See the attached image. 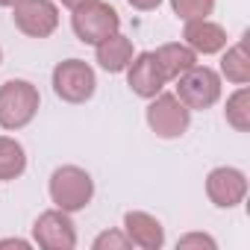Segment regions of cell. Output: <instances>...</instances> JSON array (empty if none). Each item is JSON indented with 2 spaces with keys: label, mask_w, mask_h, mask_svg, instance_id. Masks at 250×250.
<instances>
[{
  "label": "cell",
  "mask_w": 250,
  "mask_h": 250,
  "mask_svg": "<svg viewBox=\"0 0 250 250\" xmlns=\"http://www.w3.org/2000/svg\"><path fill=\"white\" fill-rule=\"evenodd\" d=\"M153 59L159 65V71L165 74L168 83H174L177 77H183L188 68L197 65V53L186 44V42H168V44H159L153 50Z\"/></svg>",
  "instance_id": "5bb4252c"
},
{
  "label": "cell",
  "mask_w": 250,
  "mask_h": 250,
  "mask_svg": "<svg viewBox=\"0 0 250 250\" xmlns=\"http://www.w3.org/2000/svg\"><path fill=\"white\" fill-rule=\"evenodd\" d=\"M94 56H97V65L109 74H124L127 65L133 62L136 50H133V42L127 36H121V30L109 39H103L100 44H94Z\"/></svg>",
  "instance_id": "4fadbf2b"
},
{
  "label": "cell",
  "mask_w": 250,
  "mask_h": 250,
  "mask_svg": "<svg viewBox=\"0 0 250 250\" xmlns=\"http://www.w3.org/2000/svg\"><path fill=\"white\" fill-rule=\"evenodd\" d=\"M174 15L186 24V21H197V18H209L215 9V0H171Z\"/></svg>",
  "instance_id": "ac0fdd59"
},
{
  "label": "cell",
  "mask_w": 250,
  "mask_h": 250,
  "mask_svg": "<svg viewBox=\"0 0 250 250\" xmlns=\"http://www.w3.org/2000/svg\"><path fill=\"white\" fill-rule=\"evenodd\" d=\"M124 74H127V85H130L139 97H145V100L156 97V94L168 85L165 74L159 71V65H156V59H153V50L136 53Z\"/></svg>",
  "instance_id": "30bf717a"
},
{
  "label": "cell",
  "mask_w": 250,
  "mask_h": 250,
  "mask_svg": "<svg viewBox=\"0 0 250 250\" xmlns=\"http://www.w3.org/2000/svg\"><path fill=\"white\" fill-rule=\"evenodd\" d=\"M59 3H62L65 9H77V6H83V3H91V0H59Z\"/></svg>",
  "instance_id": "603a6c76"
},
{
  "label": "cell",
  "mask_w": 250,
  "mask_h": 250,
  "mask_svg": "<svg viewBox=\"0 0 250 250\" xmlns=\"http://www.w3.org/2000/svg\"><path fill=\"white\" fill-rule=\"evenodd\" d=\"M42 94L30 80H6L0 85V130H24L39 115Z\"/></svg>",
  "instance_id": "6da1fadb"
},
{
  "label": "cell",
  "mask_w": 250,
  "mask_h": 250,
  "mask_svg": "<svg viewBox=\"0 0 250 250\" xmlns=\"http://www.w3.org/2000/svg\"><path fill=\"white\" fill-rule=\"evenodd\" d=\"M227 124L235 133H247L250 130V88L238 85L229 97H227V109H224Z\"/></svg>",
  "instance_id": "e0dca14e"
},
{
  "label": "cell",
  "mask_w": 250,
  "mask_h": 250,
  "mask_svg": "<svg viewBox=\"0 0 250 250\" xmlns=\"http://www.w3.org/2000/svg\"><path fill=\"white\" fill-rule=\"evenodd\" d=\"M0 62H3V50H0Z\"/></svg>",
  "instance_id": "d4e9b609"
},
{
  "label": "cell",
  "mask_w": 250,
  "mask_h": 250,
  "mask_svg": "<svg viewBox=\"0 0 250 250\" xmlns=\"http://www.w3.org/2000/svg\"><path fill=\"white\" fill-rule=\"evenodd\" d=\"M183 42L197 53V56H215L227 47V30L215 24L212 18H197L186 21L183 27Z\"/></svg>",
  "instance_id": "7c38bea8"
},
{
  "label": "cell",
  "mask_w": 250,
  "mask_h": 250,
  "mask_svg": "<svg viewBox=\"0 0 250 250\" xmlns=\"http://www.w3.org/2000/svg\"><path fill=\"white\" fill-rule=\"evenodd\" d=\"M124 232L133 241V247H142V250H159L165 244L162 221L153 218L150 212H142V209H130L124 215Z\"/></svg>",
  "instance_id": "8fae6325"
},
{
  "label": "cell",
  "mask_w": 250,
  "mask_h": 250,
  "mask_svg": "<svg viewBox=\"0 0 250 250\" xmlns=\"http://www.w3.org/2000/svg\"><path fill=\"white\" fill-rule=\"evenodd\" d=\"M71 30L83 44L94 47L121 30V15L115 12V6L103 3V0H91V3L71 9Z\"/></svg>",
  "instance_id": "3957f363"
},
{
  "label": "cell",
  "mask_w": 250,
  "mask_h": 250,
  "mask_svg": "<svg viewBox=\"0 0 250 250\" xmlns=\"http://www.w3.org/2000/svg\"><path fill=\"white\" fill-rule=\"evenodd\" d=\"M127 3H130L133 9H139V12H153V9L162 6V0H127Z\"/></svg>",
  "instance_id": "44dd1931"
},
{
  "label": "cell",
  "mask_w": 250,
  "mask_h": 250,
  "mask_svg": "<svg viewBox=\"0 0 250 250\" xmlns=\"http://www.w3.org/2000/svg\"><path fill=\"white\" fill-rule=\"evenodd\" d=\"M177 247H180V250H188V247H209V250H215L218 241H215L212 235H206V232H186V235H180Z\"/></svg>",
  "instance_id": "ffe728a7"
},
{
  "label": "cell",
  "mask_w": 250,
  "mask_h": 250,
  "mask_svg": "<svg viewBox=\"0 0 250 250\" xmlns=\"http://www.w3.org/2000/svg\"><path fill=\"white\" fill-rule=\"evenodd\" d=\"M97 77L94 68L83 59H65L53 68V91L65 103H85L94 97Z\"/></svg>",
  "instance_id": "8992f818"
},
{
  "label": "cell",
  "mask_w": 250,
  "mask_h": 250,
  "mask_svg": "<svg viewBox=\"0 0 250 250\" xmlns=\"http://www.w3.org/2000/svg\"><path fill=\"white\" fill-rule=\"evenodd\" d=\"M15 3H18V0H0V6H9V9H12Z\"/></svg>",
  "instance_id": "cb8c5ba5"
},
{
  "label": "cell",
  "mask_w": 250,
  "mask_h": 250,
  "mask_svg": "<svg viewBox=\"0 0 250 250\" xmlns=\"http://www.w3.org/2000/svg\"><path fill=\"white\" fill-rule=\"evenodd\" d=\"M6 247H21V250H30L33 244L27 238H0V250H6Z\"/></svg>",
  "instance_id": "7402d4cb"
},
{
  "label": "cell",
  "mask_w": 250,
  "mask_h": 250,
  "mask_svg": "<svg viewBox=\"0 0 250 250\" xmlns=\"http://www.w3.org/2000/svg\"><path fill=\"white\" fill-rule=\"evenodd\" d=\"M33 241L44 250H74L77 247V227L71 221V212L47 209L33 224Z\"/></svg>",
  "instance_id": "ba28073f"
},
{
  "label": "cell",
  "mask_w": 250,
  "mask_h": 250,
  "mask_svg": "<svg viewBox=\"0 0 250 250\" xmlns=\"http://www.w3.org/2000/svg\"><path fill=\"white\" fill-rule=\"evenodd\" d=\"M27 171V150L18 139L0 136V180H18Z\"/></svg>",
  "instance_id": "2e32d148"
},
{
  "label": "cell",
  "mask_w": 250,
  "mask_h": 250,
  "mask_svg": "<svg viewBox=\"0 0 250 250\" xmlns=\"http://www.w3.org/2000/svg\"><path fill=\"white\" fill-rule=\"evenodd\" d=\"M174 83H177V97L191 112H206V109H212L221 100V74L212 71V68H206V65L188 68Z\"/></svg>",
  "instance_id": "5b68a950"
},
{
  "label": "cell",
  "mask_w": 250,
  "mask_h": 250,
  "mask_svg": "<svg viewBox=\"0 0 250 250\" xmlns=\"http://www.w3.org/2000/svg\"><path fill=\"white\" fill-rule=\"evenodd\" d=\"M206 197L218 209H235V206H241L244 197H247V177H244V171H238L232 165L212 168L206 174Z\"/></svg>",
  "instance_id": "9c48e42d"
},
{
  "label": "cell",
  "mask_w": 250,
  "mask_h": 250,
  "mask_svg": "<svg viewBox=\"0 0 250 250\" xmlns=\"http://www.w3.org/2000/svg\"><path fill=\"white\" fill-rule=\"evenodd\" d=\"M91 247L94 250H130L133 241L127 238V232H124V229H106V232H100L91 241Z\"/></svg>",
  "instance_id": "d6986e66"
},
{
  "label": "cell",
  "mask_w": 250,
  "mask_h": 250,
  "mask_svg": "<svg viewBox=\"0 0 250 250\" xmlns=\"http://www.w3.org/2000/svg\"><path fill=\"white\" fill-rule=\"evenodd\" d=\"M221 53H224V59H221V77H227V83L247 85L250 83V56H247L244 42H235L232 47H224Z\"/></svg>",
  "instance_id": "9a60e30c"
},
{
  "label": "cell",
  "mask_w": 250,
  "mask_h": 250,
  "mask_svg": "<svg viewBox=\"0 0 250 250\" xmlns=\"http://www.w3.org/2000/svg\"><path fill=\"white\" fill-rule=\"evenodd\" d=\"M12 21L30 39H50L59 27V6L53 0H18L12 6Z\"/></svg>",
  "instance_id": "52a82bcc"
},
{
  "label": "cell",
  "mask_w": 250,
  "mask_h": 250,
  "mask_svg": "<svg viewBox=\"0 0 250 250\" xmlns=\"http://www.w3.org/2000/svg\"><path fill=\"white\" fill-rule=\"evenodd\" d=\"M147 127L165 142L183 139L191 127V109L177 94L159 91L156 97H150V106H147Z\"/></svg>",
  "instance_id": "277c9868"
},
{
  "label": "cell",
  "mask_w": 250,
  "mask_h": 250,
  "mask_svg": "<svg viewBox=\"0 0 250 250\" xmlns=\"http://www.w3.org/2000/svg\"><path fill=\"white\" fill-rule=\"evenodd\" d=\"M47 191H50V200L56 209L62 212H83L91 197H94V180L85 168L80 165H62L50 174V183H47Z\"/></svg>",
  "instance_id": "7a4b0ae2"
}]
</instances>
